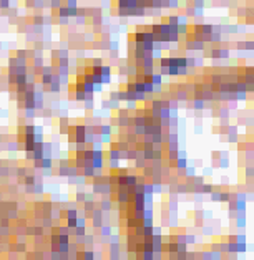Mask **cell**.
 Returning a JSON list of instances; mask_svg holds the SVG:
<instances>
[{
    "label": "cell",
    "instance_id": "obj_27",
    "mask_svg": "<svg viewBox=\"0 0 254 260\" xmlns=\"http://www.w3.org/2000/svg\"><path fill=\"white\" fill-rule=\"evenodd\" d=\"M179 5V0H169V9H176Z\"/></svg>",
    "mask_w": 254,
    "mask_h": 260
},
{
    "label": "cell",
    "instance_id": "obj_23",
    "mask_svg": "<svg viewBox=\"0 0 254 260\" xmlns=\"http://www.w3.org/2000/svg\"><path fill=\"white\" fill-rule=\"evenodd\" d=\"M228 141L229 143H239V138H237V134H228Z\"/></svg>",
    "mask_w": 254,
    "mask_h": 260
},
{
    "label": "cell",
    "instance_id": "obj_16",
    "mask_svg": "<svg viewBox=\"0 0 254 260\" xmlns=\"http://www.w3.org/2000/svg\"><path fill=\"white\" fill-rule=\"evenodd\" d=\"M125 116H130V111L126 108H118L116 111V118H125Z\"/></svg>",
    "mask_w": 254,
    "mask_h": 260
},
{
    "label": "cell",
    "instance_id": "obj_9",
    "mask_svg": "<svg viewBox=\"0 0 254 260\" xmlns=\"http://www.w3.org/2000/svg\"><path fill=\"white\" fill-rule=\"evenodd\" d=\"M171 118V108H161L160 109V119H169Z\"/></svg>",
    "mask_w": 254,
    "mask_h": 260
},
{
    "label": "cell",
    "instance_id": "obj_20",
    "mask_svg": "<svg viewBox=\"0 0 254 260\" xmlns=\"http://www.w3.org/2000/svg\"><path fill=\"white\" fill-rule=\"evenodd\" d=\"M183 171H186V177H193L196 174V169L194 168H189V166H186Z\"/></svg>",
    "mask_w": 254,
    "mask_h": 260
},
{
    "label": "cell",
    "instance_id": "obj_19",
    "mask_svg": "<svg viewBox=\"0 0 254 260\" xmlns=\"http://www.w3.org/2000/svg\"><path fill=\"white\" fill-rule=\"evenodd\" d=\"M37 116V111L35 109H25V118L27 119H33Z\"/></svg>",
    "mask_w": 254,
    "mask_h": 260
},
{
    "label": "cell",
    "instance_id": "obj_2",
    "mask_svg": "<svg viewBox=\"0 0 254 260\" xmlns=\"http://www.w3.org/2000/svg\"><path fill=\"white\" fill-rule=\"evenodd\" d=\"M100 75H102V84H108L111 81V66H108V65H102V72H100Z\"/></svg>",
    "mask_w": 254,
    "mask_h": 260
},
{
    "label": "cell",
    "instance_id": "obj_1",
    "mask_svg": "<svg viewBox=\"0 0 254 260\" xmlns=\"http://www.w3.org/2000/svg\"><path fill=\"white\" fill-rule=\"evenodd\" d=\"M186 50H191V51H201L204 50V43L199 42V40H186Z\"/></svg>",
    "mask_w": 254,
    "mask_h": 260
},
{
    "label": "cell",
    "instance_id": "obj_6",
    "mask_svg": "<svg viewBox=\"0 0 254 260\" xmlns=\"http://www.w3.org/2000/svg\"><path fill=\"white\" fill-rule=\"evenodd\" d=\"M98 232H100L102 237H110L111 235V225H105V224H103V225L98 229Z\"/></svg>",
    "mask_w": 254,
    "mask_h": 260
},
{
    "label": "cell",
    "instance_id": "obj_26",
    "mask_svg": "<svg viewBox=\"0 0 254 260\" xmlns=\"http://www.w3.org/2000/svg\"><path fill=\"white\" fill-rule=\"evenodd\" d=\"M246 176L249 177V179L253 177V166H251V164L247 166V168H246Z\"/></svg>",
    "mask_w": 254,
    "mask_h": 260
},
{
    "label": "cell",
    "instance_id": "obj_4",
    "mask_svg": "<svg viewBox=\"0 0 254 260\" xmlns=\"http://www.w3.org/2000/svg\"><path fill=\"white\" fill-rule=\"evenodd\" d=\"M23 182H25V186H33L37 182V176L33 172H27V176L23 177Z\"/></svg>",
    "mask_w": 254,
    "mask_h": 260
},
{
    "label": "cell",
    "instance_id": "obj_30",
    "mask_svg": "<svg viewBox=\"0 0 254 260\" xmlns=\"http://www.w3.org/2000/svg\"><path fill=\"white\" fill-rule=\"evenodd\" d=\"M0 48H2V45H0Z\"/></svg>",
    "mask_w": 254,
    "mask_h": 260
},
{
    "label": "cell",
    "instance_id": "obj_11",
    "mask_svg": "<svg viewBox=\"0 0 254 260\" xmlns=\"http://www.w3.org/2000/svg\"><path fill=\"white\" fill-rule=\"evenodd\" d=\"M213 187L214 186L213 184H201V187H199V192H203V194H211V191H213Z\"/></svg>",
    "mask_w": 254,
    "mask_h": 260
},
{
    "label": "cell",
    "instance_id": "obj_7",
    "mask_svg": "<svg viewBox=\"0 0 254 260\" xmlns=\"http://www.w3.org/2000/svg\"><path fill=\"white\" fill-rule=\"evenodd\" d=\"M35 128H37V126H35L33 123L23 124V134H35Z\"/></svg>",
    "mask_w": 254,
    "mask_h": 260
},
{
    "label": "cell",
    "instance_id": "obj_10",
    "mask_svg": "<svg viewBox=\"0 0 254 260\" xmlns=\"http://www.w3.org/2000/svg\"><path fill=\"white\" fill-rule=\"evenodd\" d=\"M27 172H28V171H27V168H23V166H20V168L15 169V174H17V177H18L20 181L27 176Z\"/></svg>",
    "mask_w": 254,
    "mask_h": 260
},
{
    "label": "cell",
    "instance_id": "obj_14",
    "mask_svg": "<svg viewBox=\"0 0 254 260\" xmlns=\"http://www.w3.org/2000/svg\"><path fill=\"white\" fill-rule=\"evenodd\" d=\"M125 103H126V106H125V108L128 109V111H135L136 109V106H138V101H125Z\"/></svg>",
    "mask_w": 254,
    "mask_h": 260
},
{
    "label": "cell",
    "instance_id": "obj_25",
    "mask_svg": "<svg viewBox=\"0 0 254 260\" xmlns=\"http://www.w3.org/2000/svg\"><path fill=\"white\" fill-rule=\"evenodd\" d=\"M253 48H254V43L251 42V40H249V42H244V50H249L251 51Z\"/></svg>",
    "mask_w": 254,
    "mask_h": 260
},
{
    "label": "cell",
    "instance_id": "obj_24",
    "mask_svg": "<svg viewBox=\"0 0 254 260\" xmlns=\"http://www.w3.org/2000/svg\"><path fill=\"white\" fill-rule=\"evenodd\" d=\"M110 100H111V101H118V90L110 91Z\"/></svg>",
    "mask_w": 254,
    "mask_h": 260
},
{
    "label": "cell",
    "instance_id": "obj_29",
    "mask_svg": "<svg viewBox=\"0 0 254 260\" xmlns=\"http://www.w3.org/2000/svg\"><path fill=\"white\" fill-rule=\"evenodd\" d=\"M2 164H4V161H2V159H0V166H2Z\"/></svg>",
    "mask_w": 254,
    "mask_h": 260
},
{
    "label": "cell",
    "instance_id": "obj_12",
    "mask_svg": "<svg viewBox=\"0 0 254 260\" xmlns=\"http://www.w3.org/2000/svg\"><path fill=\"white\" fill-rule=\"evenodd\" d=\"M234 100L236 101H246L247 100V93L246 91H236L234 93Z\"/></svg>",
    "mask_w": 254,
    "mask_h": 260
},
{
    "label": "cell",
    "instance_id": "obj_18",
    "mask_svg": "<svg viewBox=\"0 0 254 260\" xmlns=\"http://www.w3.org/2000/svg\"><path fill=\"white\" fill-rule=\"evenodd\" d=\"M95 98H90V100H85L83 101V106H85V109H93V105H95Z\"/></svg>",
    "mask_w": 254,
    "mask_h": 260
},
{
    "label": "cell",
    "instance_id": "obj_21",
    "mask_svg": "<svg viewBox=\"0 0 254 260\" xmlns=\"http://www.w3.org/2000/svg\"><path fill=\"white\" fill-rule=\"evenodd\" d=\"M67 220V227L68 229H75L76 227V219H65Z\"/></svg>",
    "mask_w": 254,
    "mask_h": 260
},
{
    "label": "cell",
    "instance_id": "obj_28",
    "mask_svg": "<svg viewBox=\"0 0 254 260\" xmlns=\"http://www.w3.org/2000/svg\"><path fill=\"white\" fill-rule=\"evenodd\" d=\"M102 106H103V109H110V100H105L102 103Z\"/></svg>",
    "mask_w": 254,
    "mask_h": 260
},
{
    "label": "cell",
    "instance_id": "obj_22",
    "mask_svg": "<svg viewBox=\"0 0 254 260\" xmlns=\"http://www.w3.org/2000/svg\"><path fill=\"white\" fill-rule=\"evenodd\" d=\"M102 65H103V60L100 58V56L91 60V66H102Z\"/></svg>",
    "mask_w": 254,
    "mask_h": 260
},
{
    "label": "cell",
    "instance_id": "obj_13",
    "mask_svg": "<svg viewBox=\"0 0 254 260\" xmlns=\"http://www.w3.org/2000/svg\"><path fill=\"white\" fill-rule=\"evenodd\" d=\"M0 227H10V219L5 214L0 215Z\"/></svg>",
    "mask_w": 254,
    "mask_h": 260
},
{
    "label": "cell",
    "instance_id": "obj_15",
    "mask_svg": "<svg viewBox=\"0 0 254 260\" xmlns=\"http://www.w3.org/2000/svg\"><path fill=\"white\" fill-rule=\"evenodd\" d=\"M160 68H169V56H161L160 58Z\"/></svg>",
    "mask_w": 254,
    "mask_h": 260
},
{
    "label": "cell",
    "instance_id": "obj_17",
    "mask_svg": "<svg viewBox=\"0 0 254 260\" xmlns=\"http://www.w3.org/2000/svg\"><path fill=\"white\" fill-rule=\"evenodd\" d=\"M108 168H110V171L120 168V159H108Z\"/></svg>",
    "mask_w": 254,
    "mask_h": 260
},
{
    "label": "cell",
    "instance_id": "obj_5",
    "mask_svg": "<svg viewBox=\"0 0 254 260\" xmlns=\"http://www.w3.org/2000/svg\"><path fill=\"white\" fill-rule=\"evenodd\" d=\"M121 152L116 147H108V159H120Z\"/></svg>",
    "mask_w": 254,
    "mask_h": 260
},
{
    "label": "cell",
    "instance_id": "obj_8",
    "mask_svg": "<svg viewBox=\"0 0 254 260\" xmlns=\"http://www.w3.org/2000/svg\"><path fill=\"white\" fill-rule=\"evenodd\" d=\"M151 83L155 84V86L163 84V76H161L160 73H153V75H151Z\"/></svg>",
    "mask_w": 254,
    "mask_h": 260
},
{
    "label": "cell",
    "instance_id": "obj_3",
    "mask_svg": "<svg viewBox=\"0 0 254 260\" xmlns=\"http://www.w3.org/2000/svg\"><path fill=\"white\" fill-rule=\"evenodd\" d=\"M98 207H100L103 212H111V207H113V204H111V197L102 199V202L98 204Z\"/></svg>",
    "mask_w": 254,
    "mask_h": 260
}]
</instances>
